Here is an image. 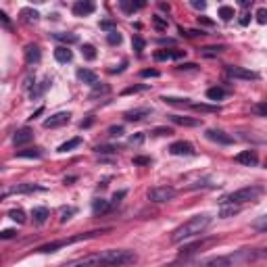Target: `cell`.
<instances>
[{
	"mask_svg": "<svg viewBox=\"0 0 267 267\" xmlns=\"http://www.w3.org/2000/svg\"><path fill=\"white\" fill-rule=\"evenodd\" d=\"M146 115H151V109H134V111H128L123 117L128 121H140L142 117H146Z\"/></svg>",
	"mask_w": 267,
	"mask_h": 267,
	"instance_id": "18",
	"label": "cell"
},
{
	"mask_svg": "<svg viewBox=\"0 0 267 267\" xmlns=\"http://www.w3.org/2000/svg\"><path fill=\"white\" fill-rule=\"evenodd\" d=\"M77 79L84 81V84H88V86L98 84V77H96V73L90 71V69H79V71H77Z\"/></svg>",
	"mask_w": 267,
	"mask_h": 267,
	"instance_id": "14",
	"label": "cell"
},
{
	"mask_svg": "<svg viewBox=\"0 0 267 267\" xmlns=\"http://www.w3.org/2000/svg\"><path fill=\"white\" fill-rule=\"evenodd\" d=\"M221 50H224V46H205V48H200L198 53L205 57H215V55H219Z\"/></svg>",
	"mask_w": 267,
	"mask_h": 267,
	"instance_id": "29",
	"label": "cell"
},
{
	"mask_svg": "<svg viewBox=\"0 0 267 267\" xmlns=\"http://www.w3.org/2000/svg\"><path fill=\"white\" fill-rule=\"evenodd\" d=\"M153 23H154V27H157V29H167V21L161 19V17H154Z\"/></svg>",
	"mask_w": 267,
	"mask_h": 267,
	"instance_id": "41",
	"label": "cell"
},
{
	"mask_svg": "<svg viewBox=\"0 0 267 267\" xmlns=\"http://www.w3.org/2000/svg\"><path fill=\"white\" fill-rule=\"evenodd\" d=\"M263 194V188L261 186H247V188H240L232 192V194L224 196V200H221V205H247V203H253V200H257L259 196Z\"/></svg>",
	"mask_w": 267,
	"mask_h": 267,
	"instance_id": "2",
	"label": "cell"
},
{
	"mask_svg": "<svg viewBox=\"0 0 267 267\" xmlns=\"http://www.w3.org/2000/svg\"><path fill=\"white\" fill-rule=\"evenodd\" d=\"M96 151L98 153H117V148L115 146H98Z\"/></svg>",
	"mask_w": 267,
	"mask_h": 267,
	"instance_id": "47",
	"label": "cell"
},
{
	"mask_svg": "<svg viewBox=\"0 0 267 267\" xmlns=\"http://www.w3.org/2000/svg\"><path fill=\"white\" fill-rule=\"evenodd\" d=\"M184 50H159V53H154V61H172V58H182Z\"/></svg>",
	"mask_w": 267,
	"mask_h": 267,
	"instance_id": "12",
	"label": "cell"
},
{
	"mask_svg": "<svg viewBox=\"0 0 267 267\" xmlns=\"http://www.w3.org/2000/svg\"><path fill=\"white\" fill-rule=\"evenodd\" d=\"M71 215H76V209H73V207H69V209H63L61 211V221L65 224L67 219H71Z\"/></svg>",
	"mask_w": 267,
	"mask_h": 267,
	"instance_id": "38",
	"label": "cell"
},
{
	"mask_svg": "<svg viewBox=\"0 0 267 267\" xmlns=\"http://www.w3.org/2000/svg\"><path fill=\"white\" fill-rule=\"evenodd\" d=\"M123 196H125V192H123V190H121V192H117V194L113 196V200H111V207H113V205H117V203H119V200H121Z\"/></svg>",
	"mask_w": 267,
	"mask_h": 267,
	"instance_id": "48",
	"label": "cell"
},
{
	"mask_svg": "<svg viewBox=\"0 0 267 267\" xmlns=\"http://www.w3.org/2000/svg\"><path fill=\"white\" fill-rule=\"evenodd\" d=\"M240 211H242V207H238V205H221L219 215H221V217H229V215H236Z\"/></svg>",
	"mask_w": 267,
	"mask_h": 267,
	"instance_id": "23",
	"label": "cell"
},
{
	"mask_svg": "<svg viewBox=\"0 0 267 267\" xmlns=\"http://www.w3.org/2000/svg\"><path fill=\"white\" fill-rule=\"evenodd\" d=\"M32 140H34V132L29 130V128H21L17 134H15L13 142H15V146H23L27 142H32Z\"/></svg>",
	"mask_w": 267,
	"mask_h": 267,
	"instance_id": "10",
	"label": "cell"
},
{
	"mask_svg": "<svg viewBox=\"0 0 267 267\" xmlns=\"http://www.w3.org/2000/svg\"><path fill=\"white\" fill-rule=\"evenodd\" d=\"M107 42L111 44V46H117V44H121V34L117 32V29L109 32V34H107Z\"/></svg>",
	"mask_w": 267,
	"mask_h": 267,
	"instance_id": "31",
	"label": "cell"
},
{
	"mask_svg": "<svg viewBox=\"0 0 267 267\" xmlns=\"http://www.w3.org/2000/svg\"><path fill=\"white\" fill-rule=\"evenodd\" d=\"M215 238H209V240H200V242H194V244H190V247L186 248H182V255H192V253H196V250H203L205 247H209V244H213Z\"/></svg>",
	"mask_w": 267,
	"mask_h": 267,
	"instance_id": "15",
	"label": "cell"
},
{
	"mask_svg": "<svg viewBox=\"0 0 267 267\" xmlns=\"http://www.w3.org/2000/svg\"><path fill=\"white\" fill-rule=\"evenodd\" d=\"M207 98L209 100H224L226 98V90L224 88H209V90H207Z\"/></svg>",
	"mask_w": 267,
	"mask_h": 267,
	"instance_id": "20",
	"label": "cell"
},
{
	"mask_svg": "<svg viewBox=\"0 0 267 267\" xmlns=\"http://www.w3.org/2000/svg\"><path fill=\"white\" fill-rule=\"evenodd\" d=\"M34 190H42V188L40 186H34V184H23V186H15L11 192L17 194V192H34Z\"/></svg>",
	"mask_w": 267,
	"mask_h": 267,
	"instance_id": "33",
	"label": "cell"
},
{
	"mask_svg": "<svg viewBox=\"0 0 267 267\" xmlns=\"http://www.w3.org/2000/svg\"><path fill=\"white\" fill-rule=\"evenodd\" d=\"M205 136L209 138L211 142H217V144H226V146L234 142V138L229 136V134H226L224 130H213V128H211V130H207V132H205Z\"/></svg>",
	"mask_w": 267,
	"mask_h": 267,
	"instance_id": "6",
	"label": "cell"
},
{
	"mask_svg": "<svg viewBox=\"0 0 267 267\" xmlns=\"http://www.w3.org/2000/svg\"><path fill=\"white\" fill-rule=\"evenodd\" d=\"M236 163H242V165L247 167H257L259 165V157L255 151H242L236 154Z\"/></svg>",
	"mask_w": 267,
	"mask_h": 267,
	"instance_id": "8",
	"label": "cell"
},
{
	"mask_svg": "<svg viewBox=\"0 0 267 267\" xmlns=\"http://www.w3.org/2000/svg\"><path fill=\"white\" fill-rule=\"evenodd\" d=\"M109 134H111V136H121V134H123V128H121V125H113V128L109 130Z\"/></svg>",
	"mask_w": 267,
	"mask_h": 267,
	"instance_id": "44",
	"label": "cell"
},
{
	"mask_svg": "<svg viewBox=\"0 0 267 267\" xmlns=\"http://www.w3.org/2000/svg\"><path fill=\"white\" fill-rule=\"evenodd\" d=\"M71 119V115L69 113H65V111H61V113H55V115H50L46 121H44V128H48V130H55V128H61V125H67Z\"/></svg>",
	"mask_w": 267,
	"mask_h": 267,
	"instance_id": "4",
	"label": "cell"
},
{
	"mask_svg": "<svg viewBox=\"0 0 267 267\" xmlns=\"http://www.w3.org/2000/svg\"><path fill=\"white\" fill-rule=\"evenodd\" d=\"M209 226H211V215H207V213L194 215V217H190L188 221H184L182 226H177L173 229L172 242H182L186 238H192V236H198V234H203Z\"/></svg>",
	"mask_w": 267,
	"mask_h": 267,
	"instance_id": "1",
	"label": "cell"
},
{
	"mask_svg": "<svg viewBox=\"0 0 267 267\" xmlns=\"http://www.w3.org/2000/svg\"><path fill=\"white\" fill-rule=\"evenodd\" d=\"M109 209H111V203H107L105 198L94 200V205H92V211H94V215H98V213H107Z\"/></svg>",
	"mask_w": 267,
	"mask_h": 267,
	"instance_id": "22",
	"label": "cell"
},
{
	"mask_svg": "<svg viewBox=\"0 0 267 267\" xmlns=\"http://www.w3.org/2000/svg\"><path fill=\"white\" fill-rule=\"evenodd\" d=\"M48 215H50V213H48V209H46V207H36V209L32 211V217H34V221H36V224H44Z\"/></svg>",
	"mask_w": 267,
	"mask_h": 267,
	"instance_id": "19",
	"label": "cell"
},
{
	"mask_svg": "<svg viewBox=\"0 0 267 267\" xmlns=\"http://www.w3.org/2000/svg\"><path fill=\"white\" fill-rule=\"evenodd\" d=\"M142 142H144V134H136V136L130 138V144H132V146H140Z\"/></svg>",
	"mask_w": 267,
	"mask_h": 267,
	"instance_id": "39",
	"label": "cell"
},
{
	"mask_svg": "<svg viewBox=\"0 0 267 267\" xmlns=\"http://www.w3.org/2000/svg\"><path fill=\"white\" fill-rule=\"evenodd\" d=\"M17 157H21V159H40L42 151H40V148H25V151L17 153Z\"/></svg>",
	"mask_w": 267,
	"mask_h": 267,
	"instance_id": "21",
	"label": "cell"
},
{
	"mask_svg": "<svg viewBox=\"0 0 267 267\" xmlns=\"http://www.w3.org/2000/svg\"><path fill=\"white\" fill-rule=\"evenodd\" d=\"M0 200H2V196H0Z\"/></svg>",
	"mask_w": 267,
	"mask_h": 267,
	"instance_id": "53",
	"label": "cell"
},
{
	"mask_svg": "<svg viewBox=\"0 0 267 267\" xmlns=\"http://www.w3.org/2000/svg\"><path fill=\"white\" fill-rule=\"evenodd\" d=\"M153 159H148V157H136L134 159V165H151Z\"/></svg>",
	"mask_w": 267,
	"mask_h": 267,
	"instance_id": "42",
	"label": "cell"
},
{
	"mask_svg": "<svg viewBox=\"0 0 267 267\" xmlns=\"http://www.w3.org/2000/svg\"><path fill=\"white\" fill-rule=\"evenodd\" d=\"M15 236V229H4V232H0V238L6 240V238H13Z\"/></svg>",
	"mask_w": 267,
	"mask_h": 267,
	"instance_id": "46",
	"label": "cell"
},
{
	"mask_svg": "<svg viewBox=\"0 0 267 267\" xmlns=\"http://www.w3.org/2000/svg\"><path fill=\"white\" fill-rule=\"evenodd\" d=\"M119 6H121V9H123L125 13H134V11L142 9L144 2H125V0H123V2H119Z\"/></svg>",
	"mask_w": 267,
	"mask_h": 267,
	"instance_id": "28",
	"label": "cell"
},
{
	"mask_svg": "<svg viewBox=\"0 0 267 267\" xmlns=\"http://www.w3.org/2000/svg\"><path fill=\"white\" fill-rule=\"evenodd\" d=\"M169 119L177 125H186V128H198V125L203 123L200 119H192V117H182V115H172Z\"/></svg>",
	"mask_w": 267,
	"mask_h": 267,
	"instance_id": "13",
	"label": "cell"
},
{
	"mask_svg": "<svg viewBox=\"0 0 267 267\" xmlns=\"http://www.w3.org/2000/svg\"><path fill=\"white\" fill-rule=\"evenodd\" d=\"M21 17H23L27 23H34V21H38L40 15H38V11H34V9H23V11H21Z\"/></svg>",
	"mask_w": 267,
	"mask_h": 267,
	"instance_id": "25",
	"label": "cell"
},
{
	"mask_svg": "<svg viewBox=\"0 0 267 267\" xmlns=\"http://www.w3.org/2000/svg\"><path fill=\"white\" fill-rule=\"evenodd\" d=\"M50 84H53V81H50V77H44L38 86L32 88V92H29V96H32V98H40V96L48 90V86H50Z\"/></svg>",
	"mask_w": 267,
	"mask_h": 267,
	"instance_id": "16",
	"label": "cell"
},
{
	"mask_svg": "<svg viewBox=\"0 0 267 267\" xmlns=\"http://www.w3.org/2000/svg\"><path fill=\"white\" fill-rule=\"evenodd\" d=\"M132 44H134V50H136V53H142V50H144V40L140 38V36H134Z\"/></svg>",
	"mask_w": 267,
	"mask_h": 267,
	"instance_id": "35",
	"label": "cell"
},
{
	"mask_svg": "<svg viewBox=\"0 0 267 267\" xmlns=\"http://www.w3.org/2000/svg\"><path fill=\"white\" fill-rule=\"evenodd\" d=\"M153 134H154V136H172L173 130L172 128H154Z\"/></svg>",
	"mask_w": 267,
	"mask_h": 267,
	"instance_id": "37",
	"label": "cell"
},
{
	"mask_svg": "<svg viewBox=\"0 0 267 267\" xmlns=\"http://www.w3.org/2000/svg\"><path fill=\"white\" fill-rule=\"evenodd\" d=\"M81 55H84V58H88V61H94V58H96V48L92 46V44H84V46H81Z\"/></svg>",
	"mask_w": 267,
	"mask_h": 267,
	"instance_id": "26",
	"label": "cell"
},
{
	"mask_svg": "<svg viewBox=\"0 0 267 267\" xmlns=\"http://www.w3.org/2000/svg\"><path fill=\"white\" fill-rule=\"evenodd\" d=\"M55 58L58 63H71V58H73V53L67 46H58L55 50Z\"/></svg>",
	"mask_w": 267,
	"mask_h": 267,
	"instance_id": "17",
	"label": "cell"
},
{
	"mask_svg": "<svg viewBox=\"0 0 267 267\" xmlns=\"http://www.w3.org/2000/svg\"><path fill=\"white\" fill-rule=\"evenodd\" d=\"M79 144H81V138H73V140H69V142H65V144L58 146V153H67V151H71V148H76Z\"/></svg>",
	"mask_w": 267,
	"mask_h": 267,
	"instance_id": "30",
	"label": "cell"
},
{
	"mask_svg": "<svg viewBox=\"0 0 267 267\" xmlns=\"http://www.w3.org/2000/svg\"><path fill=\"white\" fill-rule=\"evenodd\" d=\"M140 76H142V77H157L159 71L157 69H144V71H140Z\"/></svg>",
	"mask_w": 267,
	"mask_h": 267,
	"instance_id": "43",
	"label": "cell"
},
{
	"mask_svg": "<svg viewBox=\"0 0 267 267\" xmlns=\"http://www.w3.org/2000/svg\"><path fill=\"white\" fill-rule=\"evenodd\" d=\"M190 4H192V6H194V9H200V11H203V9H205V6H207V4L203 2V0H192V2H190Z\"/></svg>",
	"mask_w": 267,
	"mask_h": 267,
	"instance_id": "49",
	"label": "cell"
},
{
	"mask_svg": "<svg viewBox=\"0 0 267 267\" xmlns=\"http://www.w3.org/2000/svg\"><path fill=\"white\" fill-rule=\"evenodd\" d=\"M144 90V86H134V88H128V90H123V94H132V92H140Z\"/></svg>",
	"mask_w": 267,
	"mask_h": 267,
	"instance_id": "50",
	"label": "cell"
},
{
	"mask_svg": "<svg viewBox=\"0 0 267 267\" xmlns=\"http://www.w3.org/2000/svg\"><path fill=\"white\" fill-rule=\"evenodd\" d=\"M40 57H42V53H40L38 44H27V46H25V63L34 65V63L40 61Z\"/></svg>",
	"mask_w": 267,
	"mask_h": 267,
	"instance_id": "11",
	"label": "cell"
},
{
	"mask_svg": "<svg viewBox=\"0 0 267 267\" xmlns=\"http://www.w3.org/2000/svg\"><path fill=\"white\" fill-rule=\"evenodd\" d=\"M228 76L229 77H236V79H257L259 76L255 71H248V69H242V67H228Z\"/></svg>",
	"mask_w": 267,
	"mask_h": 267,
	"instance_id": "7",
	"label": "cell"
},
{
	"mask_svg": "<svg viewBox=\"0 0 267 267\" xmlns=\"http://www.w3.org/2000/svg\"><path fill=\"white\" fill-rule=\"evenodd\" d=\"M219 17L224 19V21H232L234 9H232V6H219Z\"/></svg>",
	"mask_w": 267,
	"mask_h": 267,
	"instance_id": "32",
	"label": "cell"
},
{
	"mask_svg": "<svg viewBox=\"0 0 267 267\" xmlns=\"http://www.w3.org/2000/svg\"><path fill=\"white\" fill-rule=\"evenodd\" d=\"M100 27L107 29V34H109V32H113V29H115V23H113V21H102Z\"/></svg>",
	"mask_w": 267,
	"mask_h": 267,
	"instance_id": "45",
	"label": "cell"
},
{
	"mask_svg": "<svg viewBox=\"0 0 267 267\" xmlns=\"http://www.w3.org/2000/svg\"><path fill=\"white\" fill-rule=\"evenodd\" d=\"M94 2H86V0H79V2L73 4V15L76 17H86V15H92L94 13Z\"/></svg>",
	"mask_w": 267,
	"mask_h": 267,
	"instance_id": "9",
	"label": "cell"
},
{
	"mask_svg": "<svg viewBox=\"0 0 267 267\" xmlns=\"http://www.w3.org/2000/svg\"><path fill=\"white\" fill-rule=\"evenodd\" d=\"M9 217L13 221H17V224H25V211L23 209H13L9 211Z\"/></svg>",
	"mask_w": 267,
	"mask_h": 267,
	"instance_id": "27",
	"label": "cell"
},
{
	"mask_svg": "<svg viewBox=\"0 0 267 267\" xmlns=\"http://www.w3.org/2000/svg\"><path fill=\"white\" fill-rule=\"evenodd\" d=\"M169 153L175 154V157H192V154H194V146H192L190 142L180 140V142H173L172 146H169Z\"/></svg>",
	"mask_w": 267,
	"mask_h": 267,
	"instance_id": "5",
	"label": "cell"
},
{
	"mask_svg": "<svg viewBox=\"0 0 267 267\" xmlns=\"http://www.w3.org/2000/svg\"><path fill=\"white\" fill-rule=\"evenodd\" d=\"M257 111H259V113H261V115H265V107H263V105H259V107H257Z\"/></svg>",
	"mask_w": 267,
	"mask_h": 267,
	"instance_id": "52",
	"label": "cell"
},
{
	"mask_svg": "<svg viewBox=\"0 0 267 267\" xmlns=\"http://www.w3.org/2000/svg\"><path fill=\"white\" fill-rule=\"evenodd\" d=\"M175 194L177 192L172 186H157V188L148 190V200H153V203H167V200H172Z\"/></svg>",
	"mask_w": 267,
	"mask_h": 267,
	"instance_id": "3",
	"label": "cell"
},
{
	"mask_svg": "<svg viewBox=\"0 0 267 267\" xmlns=\"http://www.w3.org/2000/svg\"><path fill=\"white\" fill-rule=\"evenodd\" d=\"M55 38L61 40V42H69V44L77 42V36L76 34H55Z\"/></svg>",
	"mask_w": 267,
	"mask_h": 267,
	"instance_id": "34",
	"label": "cell"
},
{
	"mask_svg": "<svg viewBox=\"0 0 267 267\" xmlns=\"http://www.w3.org/2000/svg\"><path fill=\"white\" fill-rule=\"evenodd\" d=\"M109 92H111V88L107 84H102V86L100 84H94V90L90 92V98L94 100V98H98V96H107Z\"/></svg>",
	"mask_w": 267,
	"mask_h": 267,
	"instance_id": "24",
	"label": "cell"
},
{
	"mask_svg": "<svg viewBox=\"0 0 267 267\" xmlns=\"http://www.w3.org/2000/svg\"><path fill=\"white\" fill-rule=\"evenodd\" d=\"M255 17H257L259 23H267V9H259Z\"/></svg>",
	"mask_w": 267,
	"mask_h": 267,
	"instance_id": "40",
	"label": "cell"
},
{
	"mask_svg": "<svg viewBox=\"0 0 267 267\" xmlns=\"http://www.w3.org/2000/svg\"><path fill=\"white\" fill-rule=\"evenodd\" d=\"M248 21H250V15H248V13H242V15H240V23H242V25H247Z\"/></svg>",
	"mask_w": 267,
	"mask_h": 267,
	"instance_id": "51",
	"label": "cell"
},
{
	"mask_svg": "<svg viewBox=\"0 0 267 267\" xmlns=\"http://www.w3.org/2000/svg\"><path fill=\"white\" fill-rule=\"evenodd\" d=\"M0 25H2L4 29H13V23H11V19L6 17V13L0 11Z\"/></svg>",
	"mask_w": 267,
	"mask_h": 267,
	"instance_id": "36",
	"label": "cell"
}]
</instances>
